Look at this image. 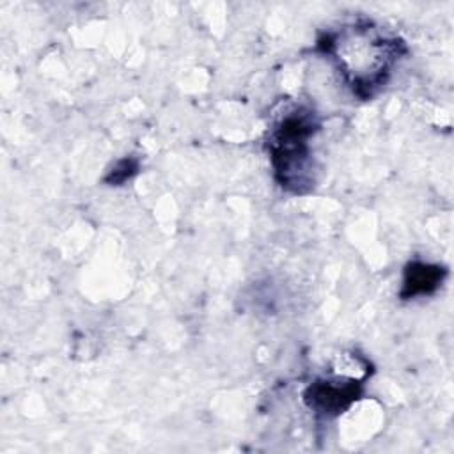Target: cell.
Wrapping results in <instances>:
<instances>
[{
    "instance_id": "4",
    "label": "cell",
    "mask_w": 454,
    "mask_h": 454,
    "mask_svg": "<svg viewBox=\"0 0 454 454\" xmlns=\"http://www.w3.org/2000/svg\"><path fill=\"white\" fill-rule=\"evenodd\" d=\"M440 282V268L429 264H411L406 270L403 296H415L433 291Z\"/></svg>"
},
{
    "instance_id": "3",
    "label": "cell",
    "mask_w": 454,
    "mask_h": 454,
    "mask_svg": "<svg viewBox=\"0 0 454 454\" xmlns=\"http://www.w3.org/2000/svg\"><path fill=\"white\" fill-rule=\"evenodd\" d=\"M356 395V388L351 383L339 385L332 381H317L314 383L309 392L305 394V399L310 408H314L319 413L330 415L339 413L342 408H346Z\"/></svg>"
},
{
    "instance_id": "1",
    "label": "cell",
    "mask_w": 454,
    "mask_h": 454,
    "mask_svg": "<svg viewBox=\"0 0 454 454\" xmlns=\"http://www.w3.org/2000/svg\"><path fill=\"white\" fill-rule=\"evenodd\" d=\"M399 46L401 43L369 25L344 27L328 41V51L360 96H371L385 83Z\"/></svg>"
},
{
    "instance_id": "2",
    "label": "cell",
    "mask_w": 454,
    "mask_h": 454,
    "mask_svg": "<svg viewBox=\"0 0 454 454\" xmlns=\"http://www.w3.org/2000/svg\"><path fill=\"white\" fill-rule=\"evenodd\" d=\"M314 133V124L307 114H291L284 117L271 135V158L275 170L282 176V186L298 188L300 170H305L309 161V138Z\"/></svg>"
}]
</instances>
